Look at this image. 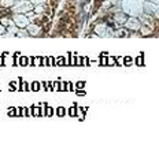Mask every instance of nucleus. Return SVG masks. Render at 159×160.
<instances>
[{"mask_svg": "<svg viewBox=\"0 0 159 160\" xmlns=\"http://www.w3.org/2000/svg\"><path fill=\"white\" fill-rule=\"evenodd\" d=\"M141 26V22H140V18H136V17H128L123 23V27L128 29L130 33H137V30Z\"/></svg>", "mask_w": 159, "mask_h": 160, "instance_id": "f03ea898", "label": "nucleus"}, {"mask_svg": "<svg viewBox=\"0 0 159 160\" xmlns=\"http://www.w3.org/2000/svg\"><path fill=\"white\" fill-rule=\"evenodd\" d=\"M81 66H85V67H88V66H91V59L88 56H84L82 57V62H81Z\"/></svg>", "mask_w": 159, "mask_h": 160, "instance_id": "5701e85b", "label": "nucleus"}, {"mask_svg": "<svg viewBox=\"0 0 159 160\" xmlns=\"http://www.w3.org/2000/svg\"><path fill=\"white\" fill-rule=\"evenodd\" d=\"M32 114H33V118H40L41 116L40 105H32Z\"/></svg>", "mask_w": 159, "mask_h": 160, "instance_id": "9d476101", "label": "nucleus"}, {"mask_svg": "<svg viewBox=\"0 0 159 160\" xmlns=\"http://www.w3.org/2000/svg\"><path fill=\"white\" fill-rule=\"evenodd\" d=\"M47 66H49V67H55V57H52V56H47Z\"/></svg>", "mask_w": 159, "mask_h": 160, "instance_id": "412c9836", "label": "nucleus"}, {"mask_svg": "<svg viewBox=\"0 0 159 160\" xmlns=\"http://www.w3.org/2000/svg\"><path fill=\"white\" fill-rule=\"evenodd\" d=\"M41 84V89H44L45 92H51L49 91V81H43V82H40Z\"/></svg>", "mask_w": 159, "mask_h": 160, "instance_id": "4be33fe9", "label": "nucleus"}, {"mask_svg": "<svg viewBox=\"0 0 159 160\" xmlns=\"http://www.w3.org/2000/svg\"><path fill=\"white\" fill-rule=\"evenodd\" d=\"M0 23L4 27H8V26H12V25H14V21H12L11 15H4V17H0Z\"/></svg>", "mask_w": 159, "mask_h": 160, "instance_id": "423d86ee", "label": "nucleus"}, {"mask_svg": "<svg viewBox=\"0 0 159 160\" xmlns=\"http://www.w3.org/2000/svg\"><path fill=\"white\" fill-rule=\"evenodd\" d=\"M26 32L28 34L32 37H43L44 36V32H43V26H40V25L34 23V22H30L29 25H28L26 27Z\"/></svg>", "mask_w": 159, "mask_h": 160, "instance_id": "7ed1b4c3", "label": "nucleus"}, {"mask_svg": "<svg viewBox=\"0 0 159 160\" xmlns=\"http://www.w3.org/2000/svg\"><path fill=\"white\" fill-rule=\"evenodd\" d=\"M69 81H60L59 82V92H67Z\"/></svg>", "mask_w": 159, "mask_h": 160, "instance_id": "f3484780", "label": "nucleus"}, {"mask_svg": "<svg viewBox=\"0 0 159 160\" xmlns=\"http://www.w3.org/2000/svg\"><path fill=\"white\" fill-rule=\"evenodd\" d=\"M55 66H60V67H65L67 66V62H66V57L65 56H59L55 59Z\"/></svg>", "mask_w": 159, "mask_h": 160, "instance_id": "6e6552de", "label": "nucleus"}, {"mask_svg": "<svg viewBox=\"0 0 159 160\" xmlns=\"http://www.w3.org/2000/svg\"><path fill=\"white\" fill-rule=\"evenodd\" d=\"M74 91H75V88H74V84L69 81V88H67V92H74Z\"/></svg>", "mask_w": 159, "mask_h": 160, "instance_id": "c85d7f7f", "label": "nucleus"}, {"mask_svg": "<svg viewBox=\"0 0 159 160\" xmlns=\"http://www.w3.org/2000/svg\"><path fill=\"white\" fill-rule=\"evenodd\" d=\"M144 14L151 15L154 18H158V4L157 3L145 2L144 3Z\"/></svg>", "mask_w": 159, "mask_h": 160, "instance_id": "20e7f679", "label": "nucleus"}, {"mask_svg": "<svg viewBox=\"0 0 159 160\" xmlns=\"http://www.w3.org/2000/svg\"><path fill=\"white\" fill-rule=\"evenodd\" d=\"M67 115H69L70 118H75V115H77V104H74V105H71V107H69Z\"/></svg>", "mask_w": 159, "mask_h": 160, "instance_id": "f8f14e48", "label": "nucleus"}, {"mask_svg": "<svg viewBox=\"0 0 159 160\" xmlns=\"http://www.w3.org/2000/svg\"><path fill=\"white\" fill-rule=\"evenodd\" d=\"M33 6H37V4H44V3L47 2V0H29Z\"/></svg>", "mask_w": 159, "mask_h": 160, "instance_id": "bb28decb", "label": "nucleus"}, {"mask_svg": "<svg viewBox=\"0 0 159 160\" xmlns=\"http://www.w3.org/2000/svg\"><path fill=\"white\" fill-rule=\"evenodd\" d=\"M0 62H2V59H0Z\"/></svg>", "mask_w": 159, "mask_h": 160, "instance_id": "473e14b6", "label": "nucleus"}, {"mask_svg": "<svg viewBox=\"0 0 159 160\" xmlns=\"http://www.w3.org/2000/svg\"><path fill=\"white\" fill-rule=\"evenodd\" d=\"M7 115L10 118H15V107H8L7 108Z\"/></svg>", "mask_w": 159, "mask_h": 160, "instance_id": "b1692460", "label": "nucleus"}, {"mask_svg": "<svg viewBox=\"0 0 159 160\" xmlns=\"http://www.w3.org/2000/svg\"><path fill=\"white\" fill-rule=\"evenodd\" d=\"M0 91H2V88H0Z\"/></svg>", "mask_w": 159, "mask_h": 160, "instance_id": "72a5a7b5", "label": "nucleus"}, {"mask_svg": "<svg viewBox=\"0 0 159 160\" xmlns=\"http://www.w3.org/2000/svg\"><path fill=\"white\" fill-rule=\"evenodd\" d=\"M59 82L60 81H49V91H59Z\"/></svg>", "mask_w": 159, "mask_h": 160, "instance_id": "a211bd4d", "label": "nucleus"}, {"mask_svg": "<svg viewBox=\"0 0 159 160\" xmlns=\"http://www.w3.org/2000/svg\"><path fill=\"white\" fill-rule=\"evenodd\" d=\"M81 62H82V56L75 55V66H81Z\"/></svg>", "mask_w": 159, "mask_h": 160, "instance_id": "cd10ccee", "label": "nucleus"}, {"mask_svg": "<svg viewBox=\"0 0 159 160\" xmlns=\"http://www.w3.org/2000/svg\"><path fill=\"white\" fill-rule=\"evenodd\" d=\"M11 18H12V21H14V25L18 29H25L30 23L29 18H28L25 14H21V12H12Z\"/></svg>", "mask_w": 159, "mask_h": 160, "instance_id": "f257e3e1", "label": "nucleus"}, {"mask_svg": "<svg viewBox=\"0 0 159 160\" xmlns=\"http://www.w3.org/2000/svg\"><path fill=\"white\" fill-rule=\"evenodd\" d=\"M6 32H7V29H6L4 26H3L2 23H0V36H4Z\"/></svg>", "mask_w": 159, "mask_h": 160, "instance_id": "c756f323", "label": "nucleus"}, {"mask_svg": "<svg viewBox=\"0 0 159 160\" xmlns=\"http://www.w3.org/2000/svg\"><path fill=\"white\" fill-rule=\"evenodd\" d=\"M21 110L22 107H15V116H21Z\"/></svg>", "mask_w": 159, "mask_h": 160, "instance_id": "7c9ffc66", "label": "nucleus"}, {"mask_svg": "<svg viewBox=\"0 0 159 160\" xmlns=\"http://www.w3.org/2000/svg\"><path fill=\"white\" fill-rule=\"evenodd\" d=\"M74 88H75V91H77V89H85L87 88V82L85 81H77Z\"/></svg>", "mask_w": 159, "mask_h": 160, "instance_id": "aec40b11", "label": "nucleus"}, {"mask_svg": "<svg viewBox=\"0 0 159 160\" xmlns=\"http://www.w3.org/2000/svg\"><path fill=\"white\" fill-rule=\"evenodd\" d=\"M67 66H75V53L70 52L67 57Z\"/></svg>", "mask_w": 159, "mask_h": 160, "instance_id": "dca6fc26", "label": "nucleus"}, {"mask_svg": "<svg viewBox=\"0 0 159 160\" xmlns=\"http://www.w3.org/2000/svg\"><path fill=\"white\" fill-rule=\"evenodd\" d=\"M21 118H28V107H22V110H21Z\"/></svg>", "mask_w": 159, "mask_h": 160, "instance_id": "a878e982", "label": "nucleus"}, {"mask_svg": "<svg viewBox=\"0 0 159 160\" xmlns=\"http://www.w3.org/2000/svg\"><path fill=\"white\" fill-rule=\"evenodd\" d=\"M55 114H56V116H58V118H65V115L67 114V110H66L65 107H62V105H60V107H58L55 110Z\"/></svg>", "mask_w": 159, "mask_h": 160, "instance_id": "0eeeda50", "label": "nucleus"}, {"mask_svg": "<svg viewBox=\"0 0 159 160\" xmlns=\"http://www.w3.org/2000/svg\"><path fill=\"white\" fill-rule=\"evenodd\" d=\"M19 86H18V91L19 92H30V84L26 82L24 78H18Z\"/></svg>", "mask_w": 159, "mask_h": 160, "instance_id": "39448f33", "label": "nucleus"}, {"mask_svg": "<svg viewBox=\"0 0 159 160\" xmlns=\"http://www.w3.org/2000/svg\"><path fill=\"white\" fill-rule=\"evenodd\" d=\"M18 86H19V82H18V79H17V81H10V82H8V91H10V92L18 91Z\"/></svg>", "mask_w": 159, "mask_h": 160, "instance_id": "9b49d317", "label": "nucleus"}, {"mask_svg": "<svg viewBox=\"0 0 159 160\" xmlns=\"http://www.w3.org/2000/svg\"><path fill=\"white\" fill-rule=\"evenodd\" d=\"M132 65H133V57H132V56H125V57H122V66L129 67V66H132Z\"/></svg>", "mask_w": 159, "mask_h": 160, "instance_id": "4468645a", "label": "nucleus"}, {"mask_svg": "<svg viewBox=\"0 0 159 160\" xmlns=\"http://www.w3.org/2000/svg\"><path fill=\"white\" fill-rule=\"evenodd\" d=\"M18 62H19V66L22 67H26V66H29V57L28 56H19V59H18Z\"/></svg>", "mask_w": 159, "mask_h": 160, "instance_id": "ddd939ff", "label": "nucleus"}, {"mask_svg": "<svg viewBox=\"0 0 159 160\" xmlns=\"http://www.w3.org/2000/svg\"><path fill=\"white\" fill-rule=\"evenodd\" d=\"M107 66H115V57L114 56H107Z\"/></svg>", "mask_w": 159, "mask_h": 160, "instance_id": "393cba45", "label": "nucleus"}, {"mask_svg": "<svg viewBox=\"0 0 159 160\" xmlns=\"http://www.w3.org/2000/svg\"><path fill=\"white\" fill-rule=\"evenodd\" d=\"M147 2H151V3H157V4H158V0H147Z\"/></svg>", "mask_w": 159, "mask_h": 160, "instance_id": "2f4dec72", "label": "nucleus"}, {"mask_svg": "<svg viewBox=\"0 0 159 160\" xmlns=\"http://www.w3.org/2000/svg\"><path fill=\"white\" fill-rule=\"evenodd\" d=\"M54 114H55L54 108H52V107H49V105L47 104V107H45V115H44V116H47V118H52V116H54Z\"/></svg>", "mask_w": 159, "mask_h": 160, "instance_id": "6ab92c4d", "label": "nucleus"}, {"mask_svg": "<svg viewBox=\"0 0 159 160\" xmlns=\"http://www.w3.org/2000/svg\"><path fill=\"white\" fill-rule=\"evenodd\" d=\"M133 65H136V66H139V67H141V66H144V55H139L136 59H133Z\"/></svg>", "mask_w": 159, "mask_h": 160, "instance_id": "1a4fd4ad", "label": "nucleus"}, {"mask_svg": "<svg viewBox=\"0 0 159 160\" xmlns=\"http://www.w3.org/2000/svg\"><path fill=\"white\" fill-rule=\"evenodd\" d=\"M40 89H41V84H40L39 81H33L30 84V91L32 92H39Z\"/></svg>", "mask_w": 159, "mask_h": 160, "instance_id": "2eb2a0df", "label": "nucleus"}]
</instances>
